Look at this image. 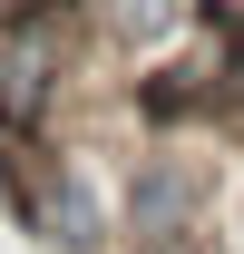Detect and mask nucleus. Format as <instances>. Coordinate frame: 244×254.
Instances as JSON below:
<instances>
[{"instance_id": "obj_6", "label": "nucleus", "mask_w": 244, "mask_h": 254, "mask_svg": "<svg viewBox=\"0 0 244 254\" xmlns=\"http://www.w3.org/2000/svg\"><path fill=\"white\" fill-rule=\"evenodd\" d=\"M225 118L244 127V49H235V68H225Z\"/></svg>"}, {"instance_id": "obj_1", "label": "nucleus", "mask_w": 244, "mask_h": 254, "mask_svg": "<svg viewBox=\"0 0 244 254\" xmlns=\"http://www.w3.org/2000/svg\"><path fill=\"white\" fill-rule=\"evenodd\" d=\"M0 205H10L20 235H39L49 254H118V205H108L68 157H49L39 137H10V157H0Z\"/></svg>"}, {"instance_id": "obj_4", "label": "nucleus", "mask_w": 244, "mask_h": 254, "mask_svg": "<svg viewBox=\"0 0 244 254\" xmlns=\"http://www.w3.org/2000/svg\"><path fill=\"white\" fill-rule=\"evenodd\" d=\"M78 10H88V30L108 49H166L195 20V0H78Z\"/></svg>"}, {"instance_id": "obj_2", "label": "nucleus", "mask_w": 244, "mask_h": 254, "mask_svg": "<svg viewBox=\"0 0 244 254\" xmlns=\"http://www.w3.org/2000/svg\"><path fill=\"white\" fill-rule=\"evenodd\" d=\"M215 195V166L205 157H137V176H127V205H118V235H176V225L205 215Z\"/></svg>"}, {"instance_id": "obj_3", "label": "nucleus", "mask_w": 244, "mask_h": 254, "mask_svg": "<svg viewBox=\"0 0 244 254\" xmlns=\"http://www.w3.org/2000/svg\"><path fill=\"white\" fill-rule=\"evenodd\" d=\"M225 68L235 59H166V68H147V118L156 127H185V118H225Z\"/></svg>"}, {"instance_id": "obj_7", "label": "nucleus", "mask_w": 244, "mask_h": 254, "mask_svg": "<svg viewBox=\"0 0 244 254\" xmlns=\"http://www.w3.org/2000/svg\"><path fill=\"white\" fill-rule=\"evenodd\" d=\"M10 20H20V0H0V30H10Z\"/></svg>"}, {"instance_id": "obj_5", "label": "nucleus", "mask_w": 244, "mask_h": 254, "mask_svg": "<svg viewBox=\"0 0 244 254\" xmlns=\"http://www.w3.org/2000/svg\"><path fill=\"white\" fill-rule=\"evenodd\" d=\"M118 254H215V235H205V215H195V225H176V235H118Z\"/></svg>"}]
</instances>
